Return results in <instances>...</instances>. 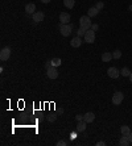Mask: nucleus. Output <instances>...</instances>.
Segmentation results:
<instances>
[{"mask_svg": "<svg viewBox=\"0 0 132 146\" xmlns=\"http://www.w3.org/2000/svg\"><path fill=\"white\" fill-rule=\"evenodd\" d=\"M98 13H99V9H98L97 7H91V8H89V11H87V16L89 17H95Z\"/></svg>", "mask_w": 132, "mask_h": 146, "instance_id": "13", "label": "nucleus"}, {"mask_svg": "<svg viewBox=\"0 0 132 146\" xmlns=\"http://www.w3.org/2000/svg\"><path fill=\"white\" fill-rule=\"evenodd\" d=\"M46 120H48L49 122H54L57 120V116L56 115H49L48 117H46Z\"/></svg>", "mask_w": 132, "mask_h": 146, "instance_id": "23", "label": "nucleus"}, {"mask_svg": "<svg viewBox=\"0 0 132 146\" xmlns=\"http://www.w3.org/2000/svg\"><path fill=\"white\" fill-rule=\"evenodd\" d=\"M85 33H86V29H83V28H79V29L77 31V36H78V37H82V36H85Z\"/></svg>", "mask_w": 132, "mask_h": 146, "instance_id": "22", "label": "nucleus"}, {"mask_svg": "<svg viewBox=\"0 0 132 146\" xmlns=\"http://www.w3.org/2000/svg\"><path fill=\"white\" fill-rule=\"evenodd\" d=\"M59 21H61V24H69L70 15L67 13V12H61V15H59Z\"/></svg>", "mask_w": 132, "mask_h": 146, "instance_id": "9", "label": "nucleus"}, {"mask_svg": "<svg viewBox=\"0 0 132 146\" xmlns=\"http://www.w3.org/2000/svg\"><path fill=\"white\" fill-rule=\"evenodd\" d=\"M50 62H52V66H54V67H58V66H61V63H62V61H61L59 58H53Z\"/></svg>", "mask_w": 132, "mask_h": 146, "instance_id": "19", "label": "nucleus"}, {"mask_svg": "<svg viewBox=\"0 0 132 146\" xmlns=\"http://www.w3.org/2000/svg\"><path fill=\"white\" fill-rule=\"evenodd\" d=\"M71 31H73V24H62L61 27H59V32H61V34H62L63 37H67V36H70L71 34Z\"/></svg>", "mask_w": 132, "mask_h": 146, "instance_id": "2", "label": "nucleus"}, {"mask_svg": "<svg viewBox=\"0 0 132 146\" xmlns=\"http://www.w3.org/2000/svg\"><path fill=\"white\" fill-rule=\"evenodd\" d=\"M120 75H123V76H128V78H129V75H131V71H129V68H128V67H123L122 71H120Z\"/></svg>", "mask_w": 132, "mask_h": 146, "instance_id": "20", "label": "nucleus"}, {"mask_svg": "<svg viewBox=\"0 0 132 146\" xmlns=\"http://www.w3.org/2000/svg\"><path fill=\"white\" fill-rule=\"evenodd\" d=\"M75 120H77V121H82V120H83V116H82V115H77L75 116Z\"/></svg>", "mask_w": 132, "mask_h": 146, "instance_id": "26", "label": "nucleus"}, {"mask_svg": "<svg viewBox=\"0 0 132 146\" xmlns=\"http://www.w3.org/2000/svg\"><path fill=\"white\" fill-rule=\"evenodd\" d=\"M107 75L110 76L111 79H118L119 75H120V71H119L116 67H110L107 70Z\"/></svg>", "mask_w": 132, "mask_h": 146, "instance_id": "6", "label": "nucleus"}, {"mask_svg": "<svg viewBox=\"0 0 132 146\" xmlns=\"http://www.w3.org/2000/svg\"><path fill=\"white\" fill-rule=\"evenodd\" d=\"M129 9H131V11H132V5H129Z\"/></svg>", "mask_w": 132, "mask_h": 146, "instance_id": "33", "label": "nucleus"}, {"mask_svg": "<svg viewBox=\"0 0 132 146\" xmlns=\"http://www.w3.org/2000/svg\"><path fill=\"white\" fill-rule=\"evenodd\" d=\"M83 120L86 122H93L95 120V115L93 112H87V113L83 115Z\"/></svg>", "mask_w": 132, "mask_h": 146, "instance_id": "12", "label": "nucleus"}, {"mask_svg": "<svg viewBox=\"0 0 132 146\" xmlns=\"http://www.w3.org/2000/svg\"><path fill=\"white\" fill-rule=\"evenodd\" d=\"M50 66H52V62H46V63H45V68H46V70H48Z\"/></svg>", "mask_w": 132, "mask_h": 146, "instance_id": "28", "label": "nucleus"}, {"mask_svg": "<svg viewBox=\"0 0 132 146\" xmlns=\"http://www.w3.org/2000/svg\"><path fill=\"white\" fill-rule=\"evenodd\" d=\"M25 12H27V15H33L36 13V5L33 3H29L25 5Z\"/></svg>", "mask_w": 132, "mask_h": 146, "instance_id": "11", "label": "nucleus"}, {"mask_svg": "<svg viewBox=\"0 0 132 146\" xmlns=\"http://www.w3.org/2000/svg\"><path fill=\"white\" fill-rule=\"evenodd\" d=\"M91 17L89 16H82L79 19V25L81 28H83V29H86V31H89V29H91V20H90Z\"/></svg>", "mask_w": 132, "mask_h": 146, "instance_id": "1", "label": "nucleus"}, {"mask_svg": "<svg viewBox=\"0 0 132 146\" xmlns=\"http://www.w3.org/2000/svg\"><path fill=\"white\" fill-rule=\"evenodd\" d=\"M102 145H106V142H104V141H99V142H97V146H102Z\"/></svg>", "mask_w": 132, "mask_h": 146, "instance_id": "29", "label": "nucleus"}, {"mask_svg": "<svg viewBox=\"0 0 132 146\" xmlns=\"http://www.w3.org/2000/svg\"><path fill=\"white\" fill-rule=\"evenodd\" d=\"M120 133H122V136H129V133H131V129H129V126L127 125H123L120 126Z\"/></svg>", "mask_w": 132, "mask_h": 146, "instance_id": "15", "label": "nucleus"}, {"mask_svg": "<svg viewBox=\"0 0 132 146\" xmlns=\"http://www.w3.org/2000/svg\"><path fill=\"white\" fill-rule=\"evenodd\" d=\"M11 57V49L9 48H4L1 49V51H0V59L1 61H8Z\"/></svg>", "mask_w": 132, "mask_h": 146, "instance_id": "7", "label": "nucleus"}, {"mask_svg": "<svg viewBox=\"0 0 132 146\" xmlns=\"http://www.w3.org/2000/svg\"><path fill=\"white\" fill-rule=\"evenodd\" d=\"M46 75H48V78H50V79H57V78H58V71H57V67L50 66V67L46 70Z\"/></svg>", "mask_w": 132, "mask_h": 146, "instance_id": "5", "label": "nucleus"}, {"mask_svg": "<svg viewBox=\"0 0 132 146\" xmlns=\"http://www.w3.org/2000/svg\"><path fill=\"white\" fill-rule=\"evenodd\" d=\"M86 124H87V122L85 121V120L78 121V125H77V132H85V130H86Z\"/></svg>", "mask_w": 132, "mask_h": 146, "instance_id": "14", "label": "nucleus"}, {"mask_svg": "<svg viewBox=\"0 0 132 146\" xmlns=\"http://www.w3.org/2000/svg\"><path fill=\"white\" fill-rule=\"evenodd\" d=\"M57 145H58V146H66V142L63 141V139H59L58 142H57Z\"/></svg>", "mask_w": 132, "mask_h": 146, "instance_id": "25", "label": "nucleus"}, {"mask_svg": "<svg viewBox=\"0 0 132 146\" xmlns=\"http://www.w3.org/2000/svg\"><path fill=\"white\" fill-rule=\"evenodd\" d=\"M129 143L131 142H129V139L127 136H123L122 138H120V141H119V145H122V146H128Z\"/></svg>", "mask_w": 132, "mask_h": 146, "instance_id": "18", "label": "nucleus"}, {"mask_svg": "<svg viewBox=\"0 0 132 146\" xmlns=\"http://www.w3.org/2000/svg\"><path fill=\"white\" fill-rule=\"evenodd\" d=\"M128 139H129V142H131V143H132V132H131V133H129V136H128Z\"/></svg>", "mask_w": 132, "mask_h": 146, "instance_id": "30", "label": "nucleus"}, {"mask_svg": "<svg viewBox=\"0 0 132 146\" xmlns=\"http://www.w3.org/2000/svg\"><path fill=\"white\" fill-rule=\"evenodd\" d=\"M70 45H71V48H79L81 45H82V38L81 37H74L71 38V41H70Z\"/></svg>", "mask_w": 132, "mask_h": 146, "instance_id": "10", "label": "nucleus"}, {"mask_svg": "<svg viewBox=\"0 0 132 146\" xmlns=\"http://www.w3.org/2000/svg\"><path fill=\"white\" fill-rule=\"evenodd\" d=\"M98 28H99V25H98V24H93V25H91V29H93V31H98Z\"/></svg>", "mask_w": 132, "mask_h": 146, "instance_id": "27", "label": "nucleus"}, {"mask_svg": "<svg viewBox=\"0 0 132 146\" xmlns=\"http://www.w3.org/2000/svg\"><path fill=\"white\" fill-rule=\"evenodd\" d=\"M32 19H33V21H35L36 24H38V23H41V21H44V19H45V15H44V12H36V13L32 15Z\"/></svg>", "mask_w": 132, "mask_h": 146, "instance_id": "8", "label": "nucleus"}, {"mask_svg": "<svg viewBox=\"0 0 132 146\" xmlns=\"http://www.w3.org/2000/svg\"><path fill=\"white\" fill-rule=\"evenodd\" d=\"M95 7H97L98 9L101 11V9H103V7H104V3H103V1H98V3L95 4Z\"/></svg>", "mask_w": 132, "mask_h": 146, "instance_id": "24", "label": "nucleus"}, {"mask_svg": "<svg viewBox=\"0 0 132 146\" xmlns=\"http://www.w3.org/2000/svg\"><path fill=\"white\" fill-rule=\"evenodd\" d=\"M41 3H44V4H48V3H50V0H41Z\"/></svg>", "mask_w": 132, "mask_h": 146, "instance_id": "31", "label": "nucleus"}, {"mask_svg": "<svg viewBox=\"0 0 132 146\" xmlns=\"http://www.w3.org/2000/svg\"><path fill=\"white\" fill-rule=\"evenodd\" d=\"M112 58H114V59H120V58H122V51L115 50L114 53H112Z\"/></svg>", "mask_w": 132, "mask_h": 146, "instance_id": "21", "label": "nucleus"}, {"mask_svg": "<svg viewBox=\"0 0 132 146\" xmlns=\"http://www.w3.org/2000/svg\"><path fill=\"white\" fill-rule=\"evenodd\" d=\"M111 59H112V53L106 51V53H103V54H102V61H103V62H110Z\"/></svg>", "mask_w": 132, "mask_h": 146, "instance_id": "17", "label": "nucleus"}, {"mask_svg": "<svg viewBox=\"0 0 132 146\" xmlns=\"http://www.w3.org/2000/svg\"><path fill=\"white\" fill-rule=\"evenodd\" d=\"M85 42H87V44H93L95 41V32L93 31V29H89V31H86V33H85Z\"/></svg>", "mask_w": 132, "mask_h": 146, "instance_id": "4", "label": "nucleus"}, {"mask_svg": "<svg viewBox=\"0 0 132 146\" xmlns=\"http://www.w3.org/2000/svg\"><path fill=\"white\" fill-rule=\"evenodd\" d=\"M63 5L69 9H73L74 5H75V0H63Z\"/></svg>", "mask_w": 132, "mask_h": 146, "instance_id": "16", "label": "nucleus"}, {"mask_svg": "<svg viewBox=\"0 0 132 146\" xmlns=\"http://www.w3.org/2000/svg\"><path fill=\"white\" fill-rule=\"evenodd\" d=\"M129 80H131V83H132V72H131V75H129Z\"/></svg>", "mask_w": 132, "mask_h": 146, "instance_id": "32", "label": "nucleus"}, {"mask_svg": "<svg viewBox=\"0 0 132 146\" xmlns=\"http://www.w3.org/2000/svg\"><path fill=\"white\" fill-rule=\"evenodd\" d=\"M123 100H124V95H123L120 91L115 92L114 95H112V104H114V106H120Z\"/></svg>", "mask_w": 132, "mask_h": 146, "instance_id": "3", "label": "nucleus"}]
</instances>
